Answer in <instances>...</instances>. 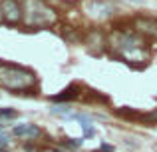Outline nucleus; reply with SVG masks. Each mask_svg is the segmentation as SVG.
Segmentation results:
<instances>
[{"label":"nucleus","instance_id":"nucleus-1","mask_svg":"<svg viewBox=\"0 0 157 152\" xmlns=\"http://www.w3.org/2000/svg\"><path fill=\"white\" fill-rule=\"evenodd\" d=\"M36 82L34 72H30L28 68L16 66V64H0V86L8 90H28L32 88Z\"/></svg>","mask_w":157,"mask_h":152},{"label":"nucleus","instance_id":"nucleus-2","mask_svg":"<svg viewBox=\"0 0 157 152\" xmlns=\"http://www.w3.org/2000/svg\"><path fill=\"white\" fill-rule=\"evenodd\" d=\"M26 18L28 24H34V26H46V24H54L56 22V14H54L52 8H48L44 2L40 0H26Z\"/></svg>","mask_w":157,"mask_h":152},{"label":"nucleus","instance_id":"nucleus-3","mask_svg":"<svg viewBox=\"0 0 157 152\" xmlns=\"http://www.w3.org/2000/svg\"><path fill=\"white\" fill-rule=\"evenodd\" d=\"M0 8H2V14H4V20H6V22H10V24L20 22V18H22V8H20V4L16 2V0H2Z\"/></svg>","mask_w":157,"mask_h":152},{"label":"nucleus","instance_id":"nucleus-4","mask_svg":"<svg viewBox=\"0 0 157 152\" xmlns=\"http://www.w3.org/2000/svg\"><path fill=\"white\" fill-rule=\"evenodd\" d=\"M12 134L14 136H26V138H34L40 134V128L34 124H18L14 126V130H12Z\"/></svg>","mask_w":157,"mask_h":152},{"label":"nucleus","instance_id":"nucleus-5","mask_svg":"<svg viewBox=\"0 0 157 152\" xmlns=\"http://www.w3.org/2000/svg\"><path fill=\"white\" fill-rule=\"evenodd\" d=\"M135 26L139 28L141 32H145V34H151V36H157V22H153V20L149 18H139L137 22H135Z\"/></svg>","mask_w":157,"mask_h":152},{"label":"nucleus","instance_id":"nucleus-6","mask_svg":"<svg viewBox=\"0 0 157 152\" xmlns=\"http://www.w3.org/2000/svg\"><path fill=\"white\" fill-rule=\"evenodd\" d=\"M76 96H78L76 88H68V90H64L62 94L52 96V100H54V102H68V100H72V98H76Z\"/></svg>","mask_w":157,"mask_h":152},{"label":"nucleus","instance_id":"nucleus-7","mask_svg":"<svg viewBox=\"0 0 157 152\" xmlns=\"http://www.w3.org/2000/svg\"><path fill=\"white\" fill-rule=\"evenodd\" d=\"M52 114H58V116H72V110L68 106H56L52 108Z\"/></svg>","mask_w":157,"mask_h":152},{"label":"nucleus","instance_id":"nucleus-8","mask_svg":"<svg viewBox=\"0 0 157 152\" xmlns=\"http://www.w3.org/2000/svg\"><path fill=\"white\" fill-rule=\"evenodd\" d=\"M66 144H68L70 148H78L82 142H80V140H74V138H68V140H66Z\"/></svg>","mask_w":157,"mask_h":152},{"label":"nucleus","instance_id":"nucleus-9","mask_svg":"<svg viewBox=\"0 0 157 152\" xmlns=\"http://www.w3.org/2000/svg\"><path fill=\"white\" fill-rule=\"evenodd\" d=\"M82 128H84V134H86V136H94V128L90 124H82Z\"/></svg>","mask_w":157,"mask_h":152},{"label":"nucleus","instance_id":"nucleus-10","mask_svg":"<svg viewBox=\"0 0 157 152\" xmlns=\"http://www.w3.org/2000/svg\"><path fill=\"white\" fill-rule=\"evenodd\" d=\"M14 110H0V116H6V118H12V116H14Z\"/></svg>","mask_w":157,"mask_h":152},{"label":"nucleus","instance_id":"nucleus-11","mask_svg":"<svg viewBox=\"0 0 157 152\" xmlns=\"http://www.w3.org/2000/svg\"><path fill=\"white\" fill-rule=\"evenodd\" d=\"M101 152H113V148H111V146H107V144H104V146H101Z\"/></svg>","mask_w":157,"mask_h":152},{"label":"nucleus","instance_id":"nucleus-12","mask_svg":"<svg viewBox=\"0 0 157 152\" xmlns=\"http://www.w3.org/2000/svg\"><path fill=\"white\" fill-rule=\"evenodd\" d=\"M4 20V14H2V8H0V22Z\"/></svg>","mask_w":157,"mask_h":152},{"label":"nucleus","instance_id":"nucleus-13","mask_svg":"<svg viewBox=\"0 0 157 152\" xmlns=\"http://www.w3.org/2000/svg\"><path fill=\"white\" fill-rule=\"evenodd\" d=\"M0 152H8V150H6V148H0Z\"/></svg>","mask_w":157,"mask_h":152},{"label":"nucleus","instance_id":"nucleus-14","mask_svg":"<svg viewBox=\"0 0 157 152\" xmlns=\"http://www.w3.org/2000/svg\"><path fill=\"white\" fill-rule=\"evenodd\" d=\"M153 116H155V118H157V112H155V114H153Z\"/></svg>","mask_w":157,"mask_h":152}]
</instances>
